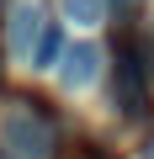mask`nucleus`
Wrapping results in <instances>:
<instances>
[{"mask_svg": "<svg viewBox=\"0 0 154 159\" xmlns=\"http://www.w3.org/2000/svg\"><path fill=\"white\" fill-rule=\"evenodd\" d=\"M0 159H11V154H0Z\"/></svg>", "mask_w": 154, "mask_h": 159, "instance_id": "0eeeda50", "label": "nucleus"}, {"mask_svg": "<svg viewBox=\"0 0 154 159\" xmlns=\"http://www.w3.org/2000/svg\"><path fill=\"white\" fill-rule=\"evenodd\" d=\"M58 16L74 21V27H96L106 16V0H58Z\"/></svg>", "mask_w": 154, "mask_h": 159, "instance_id": "39448f33", "label": "nucleus"}, {"mask_svg": "<svg viewBox=\"0 0 154 159\" xmlns=\"http://www.w3.org/2000/svg\"><path fill=\"white\" fill-rule=\"evenodd\" d=\"M96 74H101V53H96V48H74V53H69V64H64V85L80 90V85H91Z\"/></svg>", "mask_w": 154, "mask_h": 159, "instance_id": "20e7f679", "label": "nucleus"}, {"mask_svg": "<svg viewBox=\"0 0 154 159\" xmlns=\"http://www.w3.org/2000/svg\"><path fill=\"white\" fill-rule=\"evenodd\" d=\"M58 53H64V32H58V21H48L43 37H37V48H32V69H53Z\"/></svg>", "mask_w": 154, "mask_h": 159, "instance_id": "423d86ee", "label": "nucleus"}, {"mask_svg": "<svg viewBox=\"0 0 154 159\" xmlns=\"http://www.w3.org/2000/svg\"><path fill=\"white\" fill-rule=\"evenodd\" d=\"M143 58L133 53V48H122V64H117V106L128 111V117H138L143 111V69H138Z\"/></svg>", "mask_w": 154, "mask_h": 159, "instance_id": "f03ea898", "label": "nucleus"}, {"mask_svg": "<svg viewBox=\"0 0 154 159\" xmlns=\"http://www.w3.org/2000/svg\"><path fill=\"white\" fill-rule=\"evenodd\" d=\"M43 32H37V6L32 0H21V6L11 11V27H6V43H11V53L16 58H32V43H37Z\"/></svg>", "mask_w": 154, "mask_h": 159, "instance_id": "7ed1b4c3", "label": "nucleus"}, {"mask_svg": "<svg viewBox=\"0 0 154 159\" xmlns=\"http://www.w3.org/2000/svg\"><path fill=\"white\" fill-rule=\"evenodd\" d=\"M0 138L16 159H53V122L43 117L37 101H11L6 122H0Z\"/></svg>", "mask_w": 154, "mask_h": 159, "instance_id": "f257e3e1", "label": "nucleus"}]
</instances>
